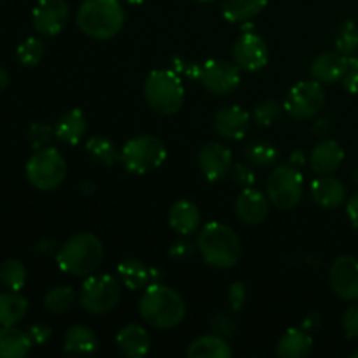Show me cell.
<instances>
[{"instance_id":"cell-27","label":"cell","mask_w":358,"mask_h":358,"mask_svg":"<svg viewBox=\"0 0 358 358\" xmlns=\"http://www.w3.org/2000/svg\"><path fill=\"white\" fill-rule=\"evenodd\" d=\"M31 339L28 332L20 331L16 325L0 327V358H23L31 348Z\"/></svg>"},{"instance_id":"cell-18","label":"cell","mask_w":358,"mask_h":358,"mask_svg":"<svg viewBox=\"0 0 358 358\" xmlns=\"http://www.w3.org/2000/svg\"><path fill=\"white\" fill-rule=\"evenodd\" d=\"M115 345L119 352L128 358H142L150 352V339L149 331L138 324L124 325L115 336Z\"/></svg>"},{"instance_id":"cell-48","label":"cell","mask_w":358,"mask_h":358,"mask_svg":"<svg viewBox=\"0 0 358 358\" xmlns=\"http://www.w3.org/2000/svg\"><path fill=\"white\" fill-rule=\"evenodd\" d=\"M329 128H331V126H329L327 119H320V121H317L313 124V133L317 136H325L329 133Z\"/></svg>"},{"instance_id":"cell-1","label":"cell","mask_w":358,"mask_h":358,"mask_svg":"<svg viewBox=\"0 0 358 358\" xmlns=\"http://www.w3.org/2000/svg\"><path fill=\"white\" fill-rule=\"evenodd\" d=\"M185 301L175 289L152 283L145 289L138 303V313L147 324L157 331L173 329L184 320Z\"/></svg>"},{"instance_id":"cell-32","label":"cell","mask_w":358,"mask_h":358,"mask_svg":"<svg viewBox=\"0 0 358 358\" xmlns=\"http://www.w3.org/2000/svg\"><path fill=\"white\" fill-rule=\"evenodd\" d=\"M0 283L6 289L20 292L24 283H27V268H24L23 262L16 261V259H7L6 262H2V266H0Z\"/></svg>"},{"instance_id":"cell-44","label":"cell","mask_w":358,"mask_h":358,"mask_svg":"<svg viewBox=\"0 0 358 358\" xmlns=\"http://www.w3.org/2000/svg\"><path fill=\"white\" fill-rule=\"evenodd\" d=\"M194 255V245L189 241H177L171 245L170 248V257L177 262H185Z\"/></svg>"},{"instance_id":"cell-34","label":"cell","mask_w":358,"mask_h":358,"mask_svg":"<svg viewBox=\"0 0 358 358\" xmlns=\"http://www.w3.org/2000/svg\"><path fill=\"white\" fill-rule=\"evenodd\" d=\"M73 303H76V292L65 285L55 287L44 296L45 310L56 315L66 313L69 310H72Z\"/></svg>"},{"instance_id":"cell-52","label":"cell","mask_w":358,"mask_h":358,"mask_svg":"<svg viewBox=\"0 0 358 358\" xmlns=\"http://www.w3.org/2000/svg\"><path fill=\"white\" fill-rule=\"evenodd\" d=\"M7 84H9V76H7L6 70H3L2 66H0V91H2L3 87L7 86Z\"/></svg>"},{"instance_id":"cell-47","label":"cell","mask_w":358,"mask_h":358,"mask_svg":"<svg viewBox=\"0 0 358 358\" xmlns=\"http://www.w3.org/2000/svg\"><path fill=\"white\" fill-rule=\"evenodd\" d=\"M346 215H348L352 226L358 229V194L352 196V198L348 199V205H346Z\"/></svg>"},{"instance_id":"cell-31","label":"cell","mask_w":358,"mask_h":358,"mask_svg":"<svg viewBox=\"0 0 358 358\" xmlns=\"http://www.w3.org/2000/svg\"><path fill=\"white\" fill-rule=\"evenodd\" d=\"M86 150L91 159L103 164V166H114L121 159V152L115 147V143L105 136H91L86 142Z\"/></svg>"},{"instance_id":"cell-36","label":"cell","mask_w":358,"mask_h":358,"mask_svg":"<svg viewBox=\"0 0 358 358\" xmlns=\"http://www.w3.org/2000/svg\"><path fill=\"white\" fill-rule=\"evenodd\" d=\"M44 58V42L38 37H28L17 45V59L24 66H35Z\"/></svg>"},{"instance_id":"cell-15","label":"cell","mask_w":358,"mask_h":358,"mask_svg":"<svg viewBox=\"0 0 358 358\" xmlns=\"http://www.w3.org/2000/svg\"><path fill=\"white\" fill-rule=\"evenodd\" d=\"M198 163L206 180L219 182L224 177H227V173L233 168V154L222 143L210 142L199 150Z\"/></svg>"},{"instance_id":"cell-38","label":"cell","mask_w":358,"mask_h":358,"mask_svg":"<svg viewBox=\"0 0 358 358\" xmlns=\"http://www.w3.org/2000/svg\"><path fill=\"white\" fill-rule=\"evenodd\" d=\"M52 138V128L44 122H34L28 129V140H30V145L35 150L42 149V147H48L49 140Z\"/></svg>"},{"instance_id":"cell-20","label":"cell","mask_w":358,"mask_h":358,"mask_svg":"<svg viewBox=\"0 0 358 358\" xmlns=\"http://www.w3.org/2000/svg\"><path fill=\"white\" fill-rule=\"evenodd\" d=\"M345 161V150L336 140H322L310 154V166L317 175H331Z\"/></svg>"},{"instance_id":"cell-11","label":"cell","mask_w":358,"mask_h":358,"mask_svg":"<svg viewBox=\"0 0 358 358\" xmlns=\"http://www.w3.org/2000/svg\"><path fill=\"white\" fill-rule=\"evenodd\" d=\"M198 80L210 93L219 96L231 94L240 86V66L226 59H208L199 69Z\"/></svg>"},{"instance_id":"cell-42","label":"cell","mask_w":358,"mask_h":358,"mask_svg":"<svg viewBox=\"0 0 358 358\" xmlns=\"http://www.w3.org/2000/svg\"><path fill=\"white\" fill-rule=\"evenodd\" d=\"M343 331H345L346 338H358V304H353L346 310L345 317H343Z\"/></svg>"},{"instance_id":"cell-40","label":"cell","mask_w":358,"mask_h":358,"mask_svg":"<svg viewBox=\"0 0 358 358\" xmlns=\"http://www.w3.org/2000/svg\"><path fill=\"white\" fill-rule=\"evenodd\" d=\"M210 327H212L213 334L227 338V336L234 334V331H236V322H234L229 315H215V317L210 320Z\"/></svg>"},{"instance_id":"cell-41","label":"cell","mask_w":358,"mask_h":358,"mask_svg":"<svg viewBox=\"0 0 358 358\" xmlns=\"http://www.w3.org/2000/svg\"><path fill=\"white\" fill-rule=\"evenodd\" d=\"M227 299H229V306L233 311H240L245 306V301H247V287L241 282H234L229 287V294H227Z\"/></svg>"},{"instance_id":"cell-17","label":"cell","mask_w":358,"mask_h":358,"mask_svg":"<svg viewBox=\"0 0 358 358\" xmlns=\"http://www.w3.org/2000/svg\"><path fill=\"white\" fill-rule=\"evenodd\" d=\"M213 129L217 135L229 140H241L250 129V114L240 105L222 108L213 117Z\"/></svg>"},{"instance_id":"cell-39","label":"cell","mask_w":358,"mask_h":358,"mask_svg":"<svg viewBox=\"0 0 358 358\" xmlns=\"http://www.w3.org/2000/svg\"><path fill=\"white\" fill-rule=\"evenodd\" d=\"M341 83L348 93H358V58H355V56L350 55L346 58V66L345 73L341 77Z\"/></svg>"},{"instance_id":"cell-25","label":"cell","mask_w":358,"mask_h":358,"mask_svg":"<svg viewBox=\"0 0 358 358\" xmlns=\"http://www.w3.org/2000/svg\"><path fill=\"white\" fill-rule=\"evenodd\" d=\"M185 355L189 358H229L233 355V348L222 336L205 334L187 346Z\"/></svg>"},{"instance_id":"cell-55","label":"cell","mask_w":358,"mask_h":358,"mask_svg":"<svg viewBox=\"0 0 358 358\" xmlns=\"http://www.w3.org/2000/svg\"><path fill=\"white\" fill-rule=\"evenodd\" d=\"M196 2H201V3H206V2H215V0H196Z\"/></svg>"},{"instance_id":"cell-23","label":"cell","mask_w":358,"mask_h":358,"mask_svg":"<svg viewBox=\"0 0 358 358\" xmlns=\"http://www.w3.org/2000/svg\"><path fill=\"white\" fill-rule=\"evenodd\" d=\"M86 129L87 121L84 112L79 108H72L58 119L55 126V135L59 142L66 143V145H77L86 135Z\"/></svg>"},{"instance_id":"cell-26","label":"cell","mask_w":358,"mask_h":358,"mask_svg":"<svg viewBox=\"0 0 358 358\" xmlns=\"http://www.w3.org/2000/svg\"><path fill=\"white\" fill-rule=\"evenodd\" d=\"M98 350V338L86 325H73L65 332L63 352L70 355H91Z\"/></svg>"},{"instance_id":"cell-30","label":"cell","mask_w":358,"mask_h":358,"mask_svg":"<svg viewBox=\"0 0 358 358\" xmlns=\"http://www.w3.org/2000/svg\"><path fill=\"white\" fill-rule=\"evenodd\" d=\"M268 0H222V14L231 23H243L264 10Z\"/></svg>"},{"instance_id":"cell-37","label":"cell","mask_w":358,"mask_h":358,"mask_svg":"<svg viewBox=\"0 0 358 358\" xmlns=\"http://www.w3.org/2000/svg\"><path fill=\"white\" fill-rule=\"evenodd\" d=\"M280 114H282V105L278 101L264 100L255 107L254 121L259 126H271L273 122L278 121Z\"/></svg>"},{"instance_id":"cell-53","label":"cell","mask_w":358,"mask_h":358,"mask_svg":"<svg viewBox=\"0 0 358 358\" xmlns=\"http://www.w3.org/2000/svg\"><path fill=\"white\" fill-rule=\"evenodd\" d=\"M124 2L133 3V6H136V3H143V2H145V0H124Z\"/></svg>"},{"instance_id":"cell-2","label":"cell","mask_w":358,"mask_h":358,"mask_svg":"<svg viewBox=\"0 0 358 358\" xmlns=\"http://www.w3.org/2000/svg\"><path fill=\"white\" fill-rule=\"evenodd\" d=\"M126 14L119 0H84L76 23L84 35L96 41L115 37L124 27Z\"/></svg>"},{"instance_id":"cell-35","label":"cell","mask_w":358,"mask_h":358,"mask_svg":"<svg viewBox=\"0 0 358 358\" xmlns=\"http://www.w3.org/2000/svg\"><path fill=\"white\" fill-rule=\"evenodd\" d=\"M336 49L345 56L353 55L358 49V24L353 20H346L339 27L338 37H336Z\"/></svg>"},{"instance_id":"cell-4","label":"cell","mask_w":358,"mask_h":358,"mask_svg":"<svg viewBox=\"0 0 358 358\" xmlns=\"http://www.w3.org/2000/svg\"><path fill=\"white\" fill-rule=\"evenodd\" d=\"M198 250L203 261L217 269H229L241 257V243L238 234L229 226L210 222L198 236Z\"/></svg>"},{"instance_id":"cell-33","label":"cell","mask_w":358,"mask_h":358,"mask_svg":"<svg viewBox=\"0 0 358 358\" xmlns=\"http://www.w3.org/2000/svg\"><path fill=\"white\" fill-rule=\"evenodd\" d=\"M245 157H247L248 163L255 164V166H271L280 157V152L273 143L257 140L245 149Z\"/></svg>"},{"instance_id":"cell-24","label":"cell","mask_w":358,"mask_h":358,"mask_svg":"<svg viewBox=\"0 0 358 358\" xmlns=\"http://www.w3.org/2000/svg\"><path fill=\"white\" fill-rule=\"evenodd\" d=\"M313 350V338L306 329H289L276 345V355L282 358H303Z\"/></svg>"},{"instance_id":"cell-8","label":"cell","mask_w":358,"mask_h":358,"mask_svg":"<svg viewBox=\"0 0 358 358\" xmlns=\"http://www.w3.org/2000/svg\"><path fill=\"white\" fill-rule=\"evenodd\" d=\"M266 194L271 205L282 210H292L303 199L304 177L294 164H280L266 180Z\"/></svg>"},{"instance_id":"cell-43","label":"cell","mask_w":358,"mask_h":358,"mask_svg":"<svg viewBox=\"0 0 358 358\" xmlns=\"http://www.w3.org/2000/svg\"><path fill=\"white\" fill-rule=\"evenodd\" d=\"M231 171H233V178L236 184L243 185V187H252V185H254L255 173L248 164L238 163L231 168Z\"/></svg>"},{"instance_id":"cell-9","label":"cell","mask_w":358,"mask_h":358,"mask_svg":"<svg viewBox=\"0 0 358 358\" xmlns=\"http://www.w3.org/2000/svg\"><path fill=\"white\" fill-rule=\"evenodd\" d=\"M121 301V285L110 275H90L79 292V303L87 313L107 315Z\"/></svg>"},{"instance_id":"cell-21","label":"cell","mask_w":358,"mask_h":358,"mask_svg":"<svg viewBox=\"0 0 358 358\" xmlns=\"http://www.w3.org/2000/svg\"><path fill=\"white\" fill-rule=\"evenodd\" d=\"M168 222L177 234L189 236V234L198 231L199 224H201V213L194 203L180 199V201H175L171 205L170 212H168Z\"/></svg>"},{"instance_id":"cell-29","label":"cell","mask_w":358,"mask_h":358,"mask_svg":"<svg viewBox=\"0 0 358 358\" xmlns=\"http://www.w3.org/2000/svg\"><path fill=\"white\" fill-rule=\"evenodd\" d=\"M28 311L27 297L21 296L17 290L0 294V325H17Z\"/></svg>"},{"instance_id":"cell-50","label":"cell","mask_w":358,"mask_h":358,"mask_svg":"<svg viewBox=\"0 0 358 358\" xmlns=\"http://www.w3.org/2000/svg\"><path fill=\"white\" fill-rule=\"evenodd\" d=\"M55 248H56L55 240H42L41 243L37 245V250L41 252V254H51V252H55Z\"/></svg>"},{"instance_id":"cell-19","label":"cell","mask_w":358,"mask_h":358,"mask_svg":"<svg viewBox=\"0 0 358 358\" xmlns=\"http://www.w3.org/2000/svg\"><path fill=\"white\" fill-rule=\"evenodd\" d=\"M311 198L322 208H338L346 201V187L339 178L320 175L311 182Z\"/></svg>"},{"instance_id":"cell-22","label":"cell","mask_w":358,"mask_h":358,"mask_svg":"<svg viewBox=\"0 0 358 358\" xmlns=\"http://www.w3.org/2000/svg\"><path fill=\"white\" fill-rule=\"evenodd\" d=\"M346 58L341 52H324L311 63V77L320 84L339 83L345 73Z\"/></svg>"},{"instance_id":"cell-16","label":"cell","mask_w":358,"mask_h":358,"mask_svg":"<svg viewBox=\"0 0 358 358\" xmlns=\"http://www.w3.org/2000/svg\"><path fill=\"white\" fill-rule=\"evenodd\" d=\"M269 206H271V201L268 194L255 187H245L234 201V212L241 222L248 226H257L266 220Z\"/></svg>"},{"instance_id":"cell-51","label":"cell","mask_w":358,"mask_h":358,"mask_svg":"<svg viewBox=\"0 0 358 358\" xmlns=\"http://www.w3.org/2000/svg\"><path fill=\"white\" fill-rule=\"evenodd\" d=\"M304 163H306V156H304L301 150H296V152L290 156V164H294L296 168H299L301 164H304Z\"/></svg>"},{"instance_id":"cell-28","label":"cell","mask_w":358,"mask_h":358,"mask_svg":"<svg viewBox=\"0 0 358 358\" xmlns=\"http://www.w3.org/2000/svg\"><path fill=\"white\" fill-rule=\"evenodd\" d=\"M117 275L122 285L128 290L145 289V287H149L150 280H152L150 269L135 257L122 259L117 266Z\"/></svg>"},{"instance_id":"cell-5","label":"cell","mask_w":358,"mask_h":358,"mask_svg":"<svg viewBox=\"0 0 358 358\" xmlns=\"http://www.w3.org/2000/svg\"><path fill=\"white\" fill-rule=\"evenodd\" d=\"M143 94L152 110L173 115L184 105V84L175 70H154L143 86Z\"/></svg>"},{"instance_id":"cell-13","label":"cell","mask_w":358,"mask_h":358,"mask_svg":"<svg viewBox=\"0 0 358 358\" xmlns=\"http://www.w3.org/2000/svg\"><path fill=\"white\" fill-rule=\"evenodd\" d=\"M233 58L234 63L240 66V70H245V72H257V70L264 69L268 65V44L257 34L247 31V34H243L234 42Z\"/></svg>"},{"instance_id":"cell-7","label":"cell","mask_w":358,"mask_h":358,"mask_svg":"<svg viewBox=\"0 0 358 358\" xmlns=\"http://www.w3.org/2000/svg\"><path fill=\"white\" fill-rule=\"evenodd\" d=\"M66 177V161L55 147L35 150L27 163V178L38 191H55Z\"/></svg>"},{"instance_id":"cell-12","label":"cell","mask_w":358,"mask_h":358,"mask_svg":"<svg viewBox=\"0 0 358 358\" xmlns=\"http://www.w3.org/2000/svg\"><path fill=\"white\" fill-rule=\"evenodd\" d=\"M69 3L65 0H38L31 13V23L37 34L55 37L69 21Z\"/></svg>"},{"instance_id":"cell-54","label":"cell","mask_w":358,"mask_h":358,"mask_svg":"<svg viewBox=\"0 0 358 358\" xmlns=\"http://www.w3.org/2000/svg\"><path fill=\"white\" fill-rule=\"evenodd\" d=\"M353 182H355L357 187H358V168L355 170V173H353Z\"/></svg>"},{"instance_id":"cell-10","label":"cell","mask_w":358,"mask_h":358,"mask_svg":"<svg viewBox=\"0 0 358 358\" xmlns=\"http://www.w3.org/2000/svg\"><path fill=\"white\" fill-rule=\"evenodd\" d=\"M325 103V91L318 80H301L296 86L290 87L285 98L287 114L297 121H306L315 117L322 110Z\"/></svg>"},{"instance_id":"cell-14","label":"cell","mask_w":358,"mask_h":358,"mask_svg":"<svg viewBox=\"0 0 358 358\" xmlns=\"http://www.w3.org/2000/svg\"><path fill=\"white\" fill-rule=\"evenodd\" d=\"M331 287L338 297L345 301H358V259L341 255L331 266Z\"/></svg>"},{"instance_id":"cell-6","label":"cell","mask_w":358,"mask_h":358,"mask_svg":"<svg viewBox=\"0 0 358 358\" xmlns=\"http://www.w3.org/2000/svg\"><path fill=\"white\" fill-rule=\"evenodd\" d=\"M166 161V147L157 136L140 135L128 140L121 149V163L129 173L145 175Z\"/></svg>"},{"instance_id":"cell-45","label":"cell","mask_w":358,"mask_h":358,"mask_svg":"<svg viewBox=\"0 0 358 358\" xmlns=\"http://www.w3.org/2000/svg\"><path fill=\"white\" fill-rule=\"evenodd\" d=\"M51 334H52L51 327L45 324H35L28 329V336H30L31 343L38 346L45 345V343L49 341V338H51Z\"/></svg>"},{"instance_id":"cell-49","label":"cell","mask_w":358,"mask_h":358,"mask_svg":"<svg viewBox=\"0 0 358 358\" xmlns=\"http://www.w3.org/2000/svg\"><path fill=\"white\" fill-rule=\"evenodd\" d=\"M318 325H320V315H310V317H306V320L303 322V329H306L308 332L315 331Z\"/></svg>"},{"instance_id":"cell-3","label":"cell","mask_w":358,"mask_h":358,"mask_svg":"<svg viewBox=\"0 0 358 358\" xmlns=\"http://www.w3.org/2000/svg\"><path fill=\"white\" fill-rule=\"evenodd\" d=\"M105 248L100 238L93 233H77L59 247L56 262L59 269L73 276H90L103 261Z\"/></svg>"},{"instance_id":"cell-46","label":"cell","mask_w":358,"mask_h":358,"mask_svg":"<svg viewBox=\"0 0 358 358\" xmlns=\"http://www.w3.org/2000/svg\"><path fill=\"white\" fill-rule=\"evenodd\" d=\"M175 72L180 76V73H185V76L192 77V79H198L199 77V69L201 65H196V63L184 62V59H175Z\"/></svg>"}]
</instances>
